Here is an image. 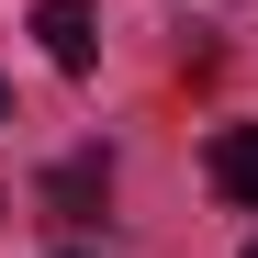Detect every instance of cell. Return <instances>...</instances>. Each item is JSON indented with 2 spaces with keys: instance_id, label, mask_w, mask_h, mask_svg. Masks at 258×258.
I'll list each match as a JSON object with an SVG mask.
<instances>
[{
  "instance_id": "cell-1",
  "label": "cell",
  "mask_w": 258,
  "mask_h": 258,
  "mask_svg": "<svg viewBox=\"0 0 258 258\" xmlns=\"http://www.w3.org/2000/svg\"><path fill=\"white\" fill-rule=\"evenodd\" d=\"M34 34H45V56H56L68 79H90V56H101V34H90V0H45V12H34Z\"/></svg>"
},
{
  "instance_id": "cell-4",
  "label": "cell",
  "mask_w": 258,
  "mask_h": 258,
  "mask_svg": "<svg viewBox=\"0 0 258 258\" xmlns=\"http://www.w3.org/2000/svg\"><path fill=\"white\" fill-rule=\"evenodd\" d=\"M0 123H12V101H0Z\"/></svg>"
},
{
  "instance_id": "cell-5",
  "label": "cell",
  "mask_w": 258,
  "mask_h": 258,
  "mask_svg": "<svg viewBox=\"0 0 258 258\" xmlns=\"http://www.w3.org/2000/svg\"><path fill=\"white\" fill-rule=\"evenodd\" d=\"M247 258H258V247H247Z\"/></svg>"
},
{
  "instance_id": "cell-3",
  "label": "cell",
  "mask_w": 258,
  "mask_h": 258,
  "mask_svg": "<svg viewBox=\"0 0 258 258\" xmlns=\"http://www.w3.org/2000/svg\"><path fill=\"white\" fill-rule=\"evenodd\" d=\"M101 180H112V168H101V157H68V168H56V180H45V191H56V202H90Z\"/></svg>"
},
{
  "instance_id": "cell-2",
  "label": "cell",
  "mask_w": 258,
  "mask_h": 258,
  "mask_svg": "<svg viewBox=\"0 0 258 258\" xmlns=\"http://www.w3.org/2000/svg\"><path fill=\"white\" fill-rule=\"evenodd\" d=\"M213 191L258 213V123H225V135H213Z\"/></svg>"
}]
</instances>
